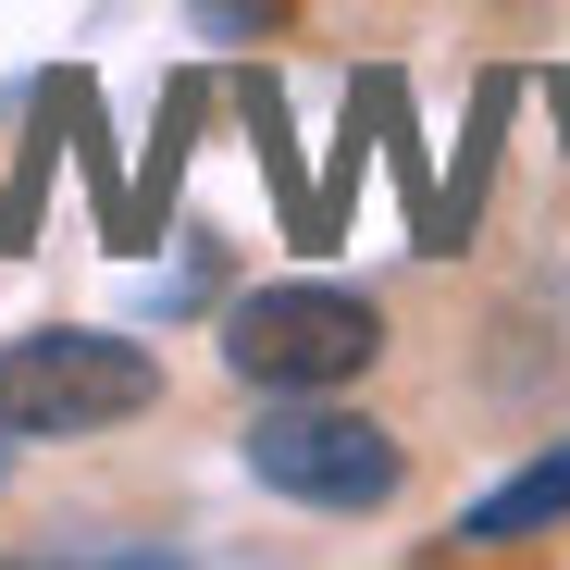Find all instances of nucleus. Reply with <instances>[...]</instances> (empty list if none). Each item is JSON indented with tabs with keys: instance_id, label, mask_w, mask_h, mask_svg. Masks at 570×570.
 <instances>
[{
	"instance_id": "nucleus-6",
	"label": "nucleus",
	"mask_w": 570,
	"mask_h": 570,
	"mask_svg": "<svg viewBox=\"0 0 570 570\" xmlns=\"http://www.w3.org/2000/svg\"><path fill=\"white\" fill-rule=\"evenodd\" d=\"M186 13H199V38H285L298 0H186Z\"/></svg>"
},
{
	"instance_id": "nucleus-7",
	"label": "nucleus",
	"mask_w": 570,
	"mask_h": 570,
	"mask_svg": "<svg viewBox=\"0 0 570 570\" xmlns=\"http://www.w3.org/2000/svg\"><path fill=\"white\" fill-rule=\"evenodd\" d=\"M546 100H558V125H570V75H546Z\"/></svg>"
},
{
	"instance_id": "nucleus-2",
	"label": "nucleus",
	"mask_w": 570,
	"mask_h": 570,
	"mask_svg": "<svg viewBox=\"0 0 570 570\" xmlns=\"http://www.w3.org/2000/svg\"><path fill=\"white\" fill-rule=\"evenodd\" d=\"M385 360V311L347 298V285H261V298L224 311V372L261 397H323V385H360Z\"/></svg>"
},
{
	"instance_id": "nucleus-3",
	"label": "nucleus",
	"mask_w": 570,
	"mask_h": 570,
	"mask_svg": "<svg viewBox=\"0 0 570 570\" xmlns=\"http://www.w3.org/2000/svg\"><path fill=\"white\" fill-rule=\"evenodd\" d=\"M248 471L273 497H298V509H385L397 497V434L372 410H335V385L323 397H273L248 422Z\"/></svg>"
},
{
	"instance_id": "nucleus-1",
	"label": "nucleus",
	"mask_w": 570,
	"mask_h": 570,
	"mask_svg": "<svg viewBox=\"0 0 570 570\" xmlns=\"http://www.w3.org/2000/svg\"><path fill=\"white\" fill-rule=\"evenodd\" d=\"M161 397V360L137 335H87V323H38L0 347V434H38V446H75V434H112Z\"/></svg>"
},
{
	"instance_id": "nucleus-8",
	"label": "nucleus",
	"mask_w": 570,
	"mask_h": 570,
	"mask_svg": "<svg viewBox=\"0 0 570 570\" xmlns=\"http://www.w3.org/2000/svg\"><path fill=\"white\" fill-rule=\"evenodd\" d=\"M0 471H13V434H0Z\"/></svg>"
},
{
	"instance_id": "nucleus-5",
	"label": "nucleus",
	"mask_w": 570,
	"mask_h": 570,
	"mask_svg": "<svg viewBox=\"0 0 570 570\" xmlns=\"http://www.w3.org/2000/svg\"><path fill=\"white\" fill-rule=\"evenodd\" d=\"M509 100H521V87H509V75H484V100H471V137H459V174H446V199H434L422 248H471V212H484V174H497V137H509Z\"/></svg>"
},
{
	"instance_id": "nucleus-4",
	"label": "nucleus",
	"mask_w": 570,
	"mask_h": 570,
	"mask_svg": "<svg viewBox=\"0 0 570 570\" xmlns=\"http://www.w3.org/2000/svg\"><path fill=\"white\" fill-rule=\"evenodd\" d=\"M558 521H570V434H558L533 471H509L484 509H459V546H533V533H558Z\"/></svg>"
}]
</instances>
